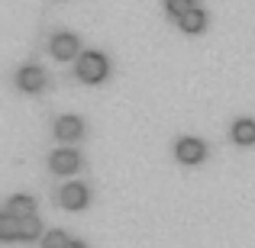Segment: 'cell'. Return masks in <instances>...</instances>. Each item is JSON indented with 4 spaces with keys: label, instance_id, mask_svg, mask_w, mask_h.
<instances>
[{
    "label": "cell",
    "instance_id": "cell-1",
    "mask_svg": "<svg viewBox=\"0 0 255 248\" xmlns=\"http://www.w3.org/2000/svg\"><path fill=\"white\" fill-rule=\"evenodd\" d=\"M107 58L100 55V52H84L81 58H78V78H81L84 84H100L107 78Z\"/></svg>",
    "mask_w": 255,
    "mask_h": 248
},
{
    "label": "cell",
    "instance_id": "cell-2",
    "mask_svg": "<svg viewBox=\"0 0 255 248\" xmlns=\"http://www.w3.org/2000/svg\"><path fill=\"white\" fill-rule=\"evenodd\" d=\"M174 155H178V162L184 165H200L207 155V145L200 142V139H181L178 145H174Z\"/></svg>",
    "mask_w": 255,
    "mask_h": 248
},
{
    "label": "cell",
    "instance_id": "cell-3",
    "mask_svg": "<svg viewBox=\"0 0 255 248\" xmlns=\"http://www.w3.org/2000/svg\"><path fill=\"white\" fill-rule=\"evenodd\" d=\"M16 84L23 87L26 93H36V90H42V87H45V71L36 68V65H26V68H19Z\"/></svg>",
    "mask_w": 255,
    "mask_h": 248
},
{
    "label": "cell",
    "instance_id": "cell-4",
    "mask_svg": "<svg viewBox=\"0 0 255 248\" xmlns=\"http://www.w3.org/2000/svg\"><path fill=\"white\" fill-rule=\"evenodd\" d=\"M78 167H81V155L78 152H68V149L52 152V171L55 174H75Z\"/></svg>",
    "mask_w": 255,
    "mask_h": 248
},
{
    "label": "cell",
    "instance_id": "cell-5",
    "mask_svg": "<svg viewBox=\"0 0 255 248\" xmlns=\"http://www.w3.org/2000/svg\"><path fill=\"white\" fill-rule=\"evenodd\" d=\"M58 200H62L65 210H84L87 206V190L81 184H65L62 193H58Z\"/></svg>",
    "mask_w": 255,
    "mask_h": 248
},
{
    "label": "cell",
    "instance_id": "cell-6",
    "mask_svg": "<svg viewBox=\"0 0 255 248\" xmlns=\"http://www.w3.org/2000/svg\"><path fill=\"white\" fill-rule=\"evenodd\" d=\"M49 49H52V55H55L58 62H68V58L78 55V39L68 36V32H62V36H55L49 42Z\"/></svg>",
    "mask_w": 255,
    "mask_h": 248
},
{
    "label": "cell",
    "instance_id": "cell-7",
    "mask_svg": "<svg viewBox=\"0 0 255 248\" xmlns=\"http://www.w3.org/2000/svg\"><path fill=\"white\" fill-rule=\"evenodd\" d=\"M55 136L62 139V142H75V139L84 136V123L78 116H62L55 123Z\"/></svg>",
    "mask_w": 255,
    "mask_h": 248
},
{
    "label": "cell",
    "instance_id": "cell-8",
    "mask_svg": "<svg viewBox=\"0 0 255 248\" xmlns=\"http://www.w3.org/2000/svg\"><path fill=\"white\" fill-rule=\"evenodd\" d=\"M32 210H36V200H32V197H23V193H19V197H13L10 203H6V213H10V216H16V219L32 216Z\"/></svg>",
    "mask_w": 255,
    "mask_h": 248
},
{
    "label": "cell",
    "instance_id": "cell-9",
    "mask_svg": "<svg viewBox=\"0 0 255 248\" xmlns=\"http://www.w3.org/2000/svg\"><path fill=\"white\" fill-rule=\"evenodd\" d=\"M178 23H181V29H184V32H191V36H194V32H200V29L207 26V13L194 6V10H187L184 16L178 19Z\"/></svg>",
    "mask_w": 255,
    "mask_h": 248
},
{
    "label": "cell",
    "instance_id": "cell-10",
    "mask_svg": "<svg viewBox=\"0 0 255 248\" xmlns=\"http://www.w3.org/2000/svg\"><path fill=\"white\" fill-rule=\"evenodd\" d=\"M233 142H239V145L255 142V119H239V123L233 126Z\"/></svg>",
    "mask_w": 255,
    "mask_h": 248
},
{
    "label": "cell",
    "instance_id": "cell-11",
    "mask_svg": "<svg viewBox=\"0 0 255 248\" xmlns=\"http://www.w3.org/2000/svg\"><path fill=\"white\" fill-rule=\"evenodd\" d=\"M39 236H42V223L36 219V213H32V216H26V219H19V239L32 242V239H39Z\"/></svg>",
    "mask_w": 255,
    "mask_h": 248
},
{
    "label": "cell",
    "instance_id": "cell-12",
    "mask_svg": "<svg viewBox=\"0 0 255 248\" xmlns=\"http://www.w3.org/2000/svg\"><path fill=\"white\" fill-rule=\"evenodd\" d=\"M0 239H3V242L19 239V219L16 216H10V213H3V216H0Z\"/></svg>",
    "mask_w": 255,
    "mask_h": 248
},
{
    "label": "cell",
    "instance_id": "cell-13",
    "mask_svg": "<svg viewBox=\"0 0 255 248\" xmlns=\"http://www.w3.org/2000/svg\"><path fill=\"white\" fill-rule=\"evenodd\" d=\"M165 10H168L174 19H181L187 10H194V0H165Z\"/></svg>",
    "mask_w": 255,
    "mask_h": 248
},
{
    "label": "cell",
    "instance_id": "cell-14",
    "mask_svg": "<svg viewBox=\"0 0 255 248\" xmlns=\"http://www.w3.org/2000/svg\"><path fill=\"white\" fill-rule=\"evenodd\" d=\"M65 245H68V239H65V232H58V229H52V232L42 236V248H65Z\"/></svg>",
    "mask_w": 255,
    "mask_h": 248
},
{
    "label": "cell",
    "instance_id": "cell-15",
    "mask_svg": "<svg viewBox=\"0 0 255 248\" xmlns=\"http://www.w3.org/2000/svg\"><path fill=\"white\" fill-rule=\"evenodd\" d=\"M65 248H84V245H81V242H68Z\"/></svg>",
    "mask_w": 255,
    "mask_h": 248
}]
</instances>
